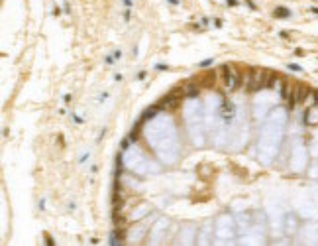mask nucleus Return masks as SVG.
Returning <instances> with one entry per match:
<instances>
[{"mask_svg":"<svg viewBox=\"0 0 318 246\" xmlns=\"http://www.w3.org/2000/svg\"><path fill=\"white\" fill-rule=\"evenodd\" d=\"M124 6H126V10H132L134 2H132V0H124Z\"/></svg>","mask_w":318,"mask_h":246,"instance_id":"10","label":"nucleus"},{"mask_svg":"<svg viewBox=\"0 0 318 246\" xmlns=\"http://www.w3.org/2000/svg\"><path fill=\"white\" fill-rule=\"evenodd\" d=\"M71 118H73L75 122H79V124H82V118H81V116H77V114H71Z\"/></svg>","mask_w":318,"mask_h":246,"instance_id":"13","label":"nucleus"},{"mask_svg":"<svg viewBox=\"0 0 318 246\" xmlns=\"http://www.w3.org/2000/svg\"><path fill=\"white\" fill-rule=\"evenodd\" d=\"M226 4L228 6H238V0H226Z\"/></svg>","mask_w":318,"mask_h":246,"instance_id":"20","label":"nucleus"},{"mask_svg":"<svg viewBox=\"0 0 318 246\" xmlns=\"http://www.w3.org/2000/svg\"><path fill=\"white\" fill-rule=\"evenodd\" d=\"M128 144H130V138L122 140V144H120V150H122V152H126V150H128Z\"/></svg>","mask_w":318,"mask_h":246,"instance_id":"6","label":"nucleus"},{"mask_svg":"<svg viewBox=\"0 0 318 246\" xmlns=\"http://www.w3.org/2000/svg\"><path fill=\"white\" fill-rule=\"evenodd\" d=\"M112 55H114V59H120V57H122V51H120V49H116Z\"/></svg>","mask_w":318,"mask_h":246,"instance_id":"15","label":"nucleus"},{"mask_svg":"<svg viewBox=\"0 0 318 246\" xmlns=\"http://www.w3.org/2000/svg\"><path fill=\"white\" fill-rule=\"evenodd\" d=\"M289 69H291V71H301V67H298V65H293V63L289 65Z\"/></svg>","mask_w":318,"mask_h":246,"instance_id":"21","label":"nucleus"},{"mask_svg":"<svg viewBox=\"0 0 318 246\" xmlns=\"http://www.w3.org/2000/svg\"><path fill=\"white\" fill-rule=\"evenodd\" d=\"M267 77H269V71H265V69H259V67H255V69H252V73H249V79H247V91L249 93H255V91H259L261 87H265L267 85Z\"/></svg>","mask_w":318,"mask_h":246,"instance_id":"1","label":"nucleus"},{"mask_svg":"<svg viewBox=\"0 0 318 246\" xmlns=\"http://www.w3.org/2000/svg\"><path fill=\"white\" fill-rule=\"evenodd\" d=\"M185 95H186V97H197V95H198V85L189 83V85L185 87Z\"/></svg>","mask_w":318,"mask_h":246,"instance_id":"3","label":"nucleus"},{"mask_svg":"<svg viewBox=\"0 0 318 246\" xmlns=\"http://www.w3.org/2000/svg\"><path fill=\"white\" fill-rule=\"evenodd\" d=\"M212 63H214V59H204L202 63H200V67H210Z\"/></svg>","mask_w":318,"mask_h":246,"instance_id":"9","label":"nucleus"},{"mask_svg":"<svg viewBox=\"0 0 318 246\" xmlns=\"http://www.w3.org/2000/svg\"><path fill=\"white\" fill-rule=\"evenodd\" d=\"M38 207H39V211H43V209H45V199H41V201L38 203Z\"/></svg>","mask_w":318,"mask_h":246,"instance_id":"16","label":"nucleus"},{"mask_svg":"<svg viewBox=\"0 0 318 246\" xmlns=\"http://www.w3.org/2000/svg\"><path fill=\"white\" fill-rule=\"evenodd\" d=\"M169 2H171V4H175V6L179 4V0H169Z\"/></svg>","mask_w":318,"mask_h":246,"instance_id":"22","label":"nucleus"},{"mask_svg":"<svg viewBox=\"0 0 318 246\" xmlns=\"http://www.w3.org/2000/svg\"><path fill=\"white\" fill-rule=\"evenodd\" d=\"M273 14H275V16H279V18H287L289 14H291V12L287 10V8H277V10H275Z\"/></svg>","mask_w":318,"mask_h":246,"instance_id":"4","label":"nucleus"},{"mask_svg":"<svg viewBox=\"0 0 318 246\" xmlns=\"http://www.w3.org/2000/svg\"><path fill=\"white\" fill-rule=\"evenodd\" d=\"M51 14H53V16H59V14H61V8H59V6H55V8H53V12H51Z\"/></svg>","mask_w":318,"mask_h":246,"instance_id":"14","label":"nucleus"},{"mask_svg":"<svg viewBox=\"0 0 318 246\" xmlns=\"http://www.w3.org/2000/svg\"><path fill=\"white\" fill-rule=\"evenodd\" d=\"M110 244H112V246L120 244V242H118V236H116V232H112V234H110Z\"/></svg>","mask_w":318,"mask_h":246,"instance_id":"5","label":"nucleus"},{"mask_svg":"<svg viewBox=\"0 0 318 246\" xmlns=\"http://www.w3.org/2000/svg\"><path fill=\"white\" fill-rule=\"evenodd\" d=\"M246 4H247V6H249V8H252V10H255V8H257V6H255V4H253V2H252V0H246Z\"/></svg>","mask_w":318,"mask_h":246,"instance_id":"17","label":"nucleus"},{"mask_svg":"<svg viewBox=\"0 0 318 246\" xmlns=\"http://www.w3.org/2000/svg\"><path fill=\"white\" fill-rule=\"evenodd\" d=\"M104 63H108V65H110V63H114V55H106V57H104Z\"/></svg>","mask_w":318,"mask_h":246,"instance_id":"11","label":"nucleus"},{"mask_svg":"<svg viewBox=\"0 0 318 246\" xmlns=\"http://www.w3.org/2000/svg\"><path fill=\"white\" fill-rule=\"evenodd\" d=\"M63 10L67 12V14H69V12H71V6H69V2H65V4H63Z\"/></svg>","mask_w":318,"mask_h":246,"instance_id":"18","label":"nucleus"},{"mask_svg":"<svg viewBox=\"0 0 318 246\" xmlns=\"http://www.w3.org/2000/svg\"><path fill=\"white\" fill-rule=\"evenodd\" d=\"M63 103H65V104L71 103V95H65V97H63Z\"/></svg>","mask_w":318,"mask_h":246,"instance_id":"19","label":"nucleus"},{"mask_svg":"<svg viewBox=\"0 0 318 246\" xmlns=\"http://www.w3.org/2000/svg\"><path fill=\"white\" fill-rule=\"evenodd\" d=\"M88 156H90V152H85V154L81 156V158H79V164H85V162L88 159Z\"/></svg>","mask_w":318,"mask_h":246,"instance_id":"7","label":"nucleus"},{"mask_svg":"<svg viewBox=\"0 0 318 246\" xmlns=\"http://www.w3.org/2000/svg\"><path fill=\"white\" fill-rule=\"evenodd\" d=\"M130 140H132V142H134V140H137V132H136V128L130 132Z\"/></svg>","mask_w":318,"mask_h":246,"instance_id":"12","label":"nucleus"},{"mask_svg":"<svg viewBox=\"0 0 318 246\" xmlns=\"http://www.w3.org/2000/svg\"><path fill=\"white\" fill-rule=\"evenodd\" d=\"M222 77H224V87L228 91H236L238 85H240V73H238L236 67L224 65L222 67Z\"/></svg>","mask_w":318,"mask_h":246,"instance_id":"2","label":"nucleus"},{"mask_svg":"<svg viewBox=\"0 0 318 246\" xmlns=\"http://www.w3.org/2000/svg\"><path fill=\"white\" fill-rule=\"evenodd\" d=\"M316 104H318V93H316Z\"/></svg>","mask_w":318,"mask_h":246,"instance_id":"23","label":"nucleus"},{"mask_svg":"<svg viewBox=\"0 0 318 246\" xmlns=\"http://www.w3.org/2000/svg\"><path fill=\"white\" fill-rule=\"evenodd\" d=\"M155 69H157V71H167L169 67L165 65V63H157V65H155Z\"/></svg>","mask_w":318,"mask_h":246,"instance_id":"8","label":"nucleus"}]
</instances>
